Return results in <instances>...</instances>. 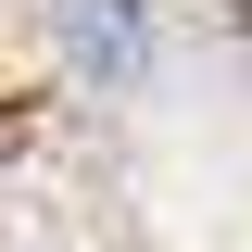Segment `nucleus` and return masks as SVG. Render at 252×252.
Wrapping results in <instances>:
<instances>
[{
	"label": "nucleus",
	"mask_w": 252,
	"mask_h": 252,
	"mask_svg": "<svg viewBox=\"0 0 252 252\" xmlns=\"http://www.w3.org/2000/svg\"><path fill=\"white\" fill-rule=\"evenodd\" d=\"M63 13H76V63L89 76H126L139 63V0H63Z\"/></svg>",
	"instance_id": "f257e3e1"
}]
</instances>
